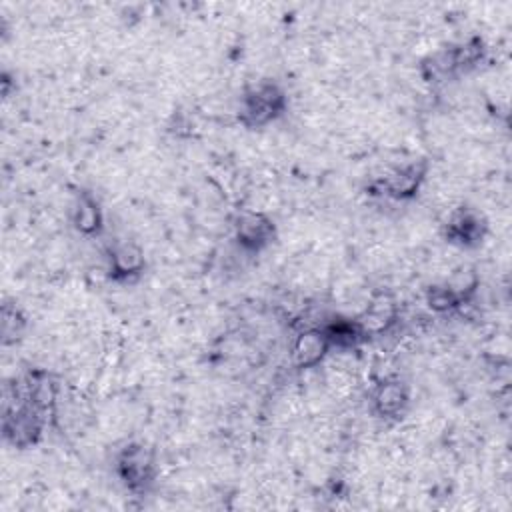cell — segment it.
Wrapping results in <instances>:
<instances>
[{"mask_svg":"<svg viewBox=\"0 0 512 512\" xmlns=\"http://www.w3.org/2000/svg\"><path fill=\"white\" fill-rule=\"evenodd\" d=\"M48 422L50 418L46 414H42L32 404L16 396L10 386H4L2 434L10 446L18 450L36 446L42 440Z\"/></svg>","mask_w":512,"mask_h":512,"instance_id":"1","label":"cell"},{"mask_svg":"<svg viewBox=\"0 0 512 512\" xmlns=\"http://www.w3.org/2000/svg\"><path fill=\"white\" fill-rule=\"evenodd\" d=\"M288 108L286 90L274 80H256L248 84L238 102V122L244 128H264L278 120Z\"/></svg>","mask_w":512,"mask_h":512,"instance_id":"2","label":"cell"},{"mask_svg":"<svg viewBox=\"0 0 512 512\" xmlns=\"http://www.w3.org/2000/svg\"><path fill=\"white\" fill-rule=\"evenodd\" d=\"M114 472L132 494H146L156 480V454L144 442H126L114 456Z\"/></svg>","mask_w":512,"mask_h":512,"instance_id":"3","label":"cell"},{"mask_svg":"<svg viewBox=\"0 0 512 512\" xmlns=\"http://www.w3.org/2000/svg\"><path fill=\"white\" fill-rule=\"evenodd\" d=\"M428 160H412L398 168H394L384 178H378L370 184V190H376L374 194H382L394 202H408L416 198L420 188L426 182L428 176Z\"/></svg>","mask_w":512,"mask_h":512,"instance_id":"4","label":"cell"},{"mask_svg":"<svg viewBox=\"0 0 512 512\" xmlns=\"http://www.w3.org/2000/svg\"><path fill=\"white\" fill-rule=\"evenodd\" d=\"M234 240L242 252L258 254L276 240V224L272 216L260 210H242L232 224Z\"/></svg>","mask_w":512,"mask_h":512,"instance_id":"5","label":"cell"},{"mask_svg":"<svg viewBox=\"0 0 512 512\" xmlns=\"http://www.w3.org/2000/svg\"><path fill=\"white\" fill-rule=\"evenodd\" d=\"M444 240L458 248H476L484 242L488 234V222L482 212L472 206L454 208L444 226H442Z\"/></svg>","mask_w":512,"mask_h":512,"instance_id":"6","label":"cell"},{"mask_svg":"<svg viewBox=\"0 0 512 512\" xmlns=\"http://www.w3.org/2000/svg\"><path fill=\"white\" fill-rule=\"evenodd\" d=\"M370 406L378 418L396 422L410 406V386L400 376H384L372 386Z\"/></svg>","mask_w":512,"mask_h":512,"instance_id":"7","label":"cell"},{"mask_svg":"<svg viewBox=\"0 0 512 512\" xmlns=\"http://www.w3.org/2000/svg\"><path fill=\"white\" fill-rule=\"evenodd\" d=\"M146 270V256L138 242L116 240L106 250V272L112 282L130 284Z\"/></svg>","mask_w":512,"mask_h":512,"instance_id":"8","label":"cell"},{"mask_svg":"<svg viewBox=\"0 0 512 512\" xmlns=\"http://www.w3.org/2000/svg\"><path fill=\"white\" fill-rule=\"evenodd\" d=\"M330 352V342L320 324L302 326L290 344V364L296 370H310L320 366Z\"/></svg>","mask_w":512,"mask_h":512,"instance_id":"9","label":"cell"},{"mask_svg":"<svg viewBox=\"0 0 512 512\" xmlns=\"http://www.w3.org/2000/svg\"><path fill=\"white\" fill-rule=\"evenodd\" d=\"M368 340L388 334L400 320V306L388 292L374 294L364 310L356 316Z\"/></svg>","mask_w":512,"mask_h":512,"instance_id":"10","label":"cell"},{"mask_svg":"<svg viewBox=\"0 0 512 512\" xmlns=\"http://www.w3.org/2000/svg\"><path fill=\"white\" fill-rule=\"evenodd\" d=\"M70 224L84 238H98L104 232V210L94 192H76L70 206Z\"/></svg>","mask_w":512,"mask_h":512,"instance_id":"11","label":"cell"},{"mask_svg":"<svg viewBox=\"0 0 512 512\" xmlns=\"http://www.w3.org/2000/svg\"><path fill=\"white\" fill-rule=\"evenodd\" d=\"M330 348L338 352H350L360 348L362 344L368 342V336L364 334L360 322L350 316H330L328 320L320 322Z\"/></svg>","mask_w":512,"mask_h":512,"instance_id":"12","label":"cell"},{"mask_svg":"<svg viewBox=\"0 0 512 512\" xmlns=\"http://www.w3.org/2000/svg\"><path fill=\"white\" fill-rule=\"evenodd\" d=\"M418 72H420L422 80L428 82V84H440V82H446V80L454 78L458 74V68L454 64L450 46L440 48V50L424 56L420 60Z\"/></svg>","mask_w":512,"mask_h":512,"instance_id":"13","label":"cell"},{"mask_svg":"<svg viewBox=\"0 0 512 512\" xmlns=\"http://www.w3.org/2000/svg\"><path fill=\"white\" fill-rule=\"evenodd\" d=\"M450 50H452V58H454V64L460 74V72H468V70L476 68L486 58L488 48H486V42L482 36L472 34L456 44H450Z\"/></svg>","mask_w":512,"mask_h":512,"instance_id":"14","label":"cell"},{"mask_svg":"<svg viewBox=\"0 0 512 512\" xmlns=\"http://www.w3.org/2000/svg\"><path fill=\"white\" fill-rule=\"evenodd\" d=\"M444 284L452 290V294L462 302V306H466L478 292L480 288V276L476 272V268L472 266H462L458 270H454Z\"/></svg>","mask_w":512,"mask_h":512,"instance_id":"15","label":"cell"},{"mask_svg":"<svg viewBox=\"0 0 512 512\" xmlns=\"http://www.w3.org/2000/svg\"><path fill=\"white\" fill-rule=\"evenodd\" d=\"M0 334H2V344L4 346H10V344H16L24 330H26V316L24 312L16 306V304H2V314H0Z\"/></svg>","mask_w":512,"mask_h":512,"instance_id":"16","label":"cell"},{"mask_svg":"<svg viewBox=\"0 0 512 512\" xmlns=\"http://www.w3.org/2000/svg\"><path fill=\"white\" fill-rule=\"evenodd\" d=\"M424 302L436 314H452L462 308V302L452 294V290L444 284V280L424 290Z\"/></svg>","mask_w":512,"mask_h":512,"instance_id":"17","label":"cell"}]
</instances>
